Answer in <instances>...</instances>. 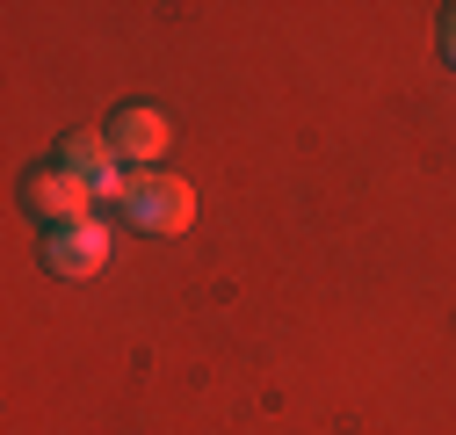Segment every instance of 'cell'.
<instances>
[{"label": "cell", "mask_w": 456, "mask_h": 435, "mask_svg": "<svg viewBox=\"0 0 456 435\" xmlns=\"http://www.w3.org/2000/svg\"><path fill=\"white\" fill-rule=\"evenodd\" d=\"M124 218H131L138 233H152V240H175V233L196 226V189L182 175H167V168H145V175H131Z\"/></svg>", "instance_id": "6da1fadb"}, {"label": "cell", "mask_w": 456, "mask_h": 435, "mask_svg": "<svg viewBox=\"0 0 456 435\" xmlns=\"http://www.w3.org/2000/svg\"><path fill=\"white\" fill-rule=\"evenodd\" d=\"M87 203H94V189H87L80 175H66L59 160H44V168L22 175V210L37 218L44 233H51V226H73V218H87Z\"/></svg>", "instance_id": "7a4b0ae2"}, {"label": "cell", "mask_w": 456, "mask_h": 435, "mask_svg": "<svg viewBox=\"0 0 456 435\" xmlns=\"http://www.w3.org/2000/svg\"><path fill=\"white\" fill-rule=\"evenodd\" d=\"M37 254H44V268H51V276H66V283L102 276V261H109V226H102V218H73V226H51Z\"/></svg>", "instance_id": "3957f363"}, {"label": "cell", "mask_w": 456, "mask_h": 435, "mask_svg": "<svg viewBox=\"0 0 456 435\" xmlns=\"http://www.w3.org/2000/svg\"><path fill=\"white\" fill-rule=\"evenodd\" d=\"M102 131H109V145H117V160H131L138 175H145V168H159V152L175 145V124H167L152 102H124Z\"/></svg>", "instance_id": "277c9868"}, {"label": "cell", "mask_w": 456, "mask_h": 435, "mask_svg": "<svg viewBox=\"0 0 456 435\" xmlns=\"http://www.w3.org/2000/svg\"><path fill=\"white\" fill-rule=\"evenodd\" d=\"M51 160H59L66 175H80L87 189H102L109 175H117V145H109V131H66Z\"/></svg>", "instance_id": "5b68a950"}, {"label": "cell", "mask_w": 456, "mask_h": 435, "mask_svg": "<svg viewBox=\"0 0 456 435\" xmlns=\"http://www.w3.org/2000/svg\"><path fill=\"white\" fill-rule=\"evenodd\" d=\"M435 37H442V59L456 66V0H449V8H442V22H435Z\"/></svg>", "instance_id": "8992f818"}]
</instances>
